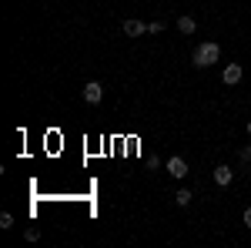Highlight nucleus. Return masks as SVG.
<instances>
[{
	"instance_id": "obj_1",
	"label": "nucleus",
	"mask_w": 251,
	"mask_h": 248,
	"mask_svg": "<svg viewBox=\"0 0 251 248\" xmlns=\"http://www.w3.org/2000/svg\"><path fill=\"white\" fill-rule=\"evenodd\" d=\"M218 57H221V47L214 44V40H204V44H198L191 54V64L198 67V71H204V67H211V64H218Z\"/></svg>"
},
{
	"instance_id": "obj_2",
	"label": "nucleus",
	"mask_w": 251,
	"mask_h": 248,
	"mask_svg": "<svg viewBox=\"0 0 251 248\" xmlns=\"http://www.w3.org/2000/svg\"><path fill=\"white\" fill-rule=\"evenodd\" d=\"M84 101H87V104H100V101H104V84H100V81H87V84H84Z\"/></svg>"
},
{
	"instance_id": "obj_3",
	"label": "nucleus",
	"mask_w": 251,
	"mask_h": 248,
	"mask_svg": "<svg viewBox=\"0 0 251 248\" xmlns=\"http://www.w3.org/2000/svg\"><path fill=\"white\" fill-rule=\"evenodd\" d=\"M168 174L177 178V181H181V178H188V161H184V158H177V154L168 158Z\"/></svg>"
},
{
	"instance_id": "obj_4",
	"label": "nucleus",
	"mask_w": 251,
	"mask_h": 248,
	"mask_svg": "<svg viewBox=\"0 0 251 248\" xmlns=\"http://www.w3.org/2000/svg\"><path fill=\"white\" fill-rule=\"evenodd\" d=\"M241 77H245V67H241V64H228L225 74H221V81H225L228 87H234V84H241Z\"/></svg>"
},
{
	"instance_id": "obj_5",
	"label": "nucleus",
	"mask_w": 251,
	"mask_h": 248,
	"mask_svg": "<svg viewBox=\"0 0 251 248\" xmlns=\"http://www.w3.org/2000/svg\"><path fill=\"white\" fill-rule=\"evenodd\" d=\"M124 34L127 37H141V34H148V24H141V20H124Z\"/></svg>"
},
{
	"instance_id": "obj_6",
	"label": "nucleus",
	"mask_w": 251,
	"mask_h": 248,
	"mask_svg": "<svg viewBox=\"0 0 251 248\" xmlns=\"http://www.w3.org/2000/svg\"><path fill=\"white\" fill-rule=\"evenodd\" d=\"M214 181L225 188V185H231V181H234V171L228 168V165H218V168H214Z\"/></svg>"
},
{
	"instance_id": "obj_7",
	"label": "nucleus",
	"mask_w": 251,
	"mask_h": 248,
	"mask_svg": "<svg viewBox=\"0 0 251 248\" xmlns=\"http://www.w3.org/2000/svg\"><path fill=\"white\" fill-rule=\"evenodd\" d=\"M177 30H181V34H194V30H198V20L188 17V14H184V17H177Z\"/></svg>"
},
{
	"instance_id": "obj_8",
	"label": "nucleus",
	"mask_w": 251,
	"mask_h": 248,
	"mask_svg": "<svg viewBox=\"0 0 251 248\" xmlns=\"http://www.w3.org/2000/svg\"><path fill=\"white\" fill-rule=\"evenodd\" d=\"M191 198H194V194H191V191H188V188H181V191H177V194H174V201H177L181 208H184V205H191Z\"/></svg>"
},
{
	"instance_id": "obj_9",
	"label": "nucleus",
	"mask_w": 251,
	"mask_h": 248,
	"mask_svg": "<svg viewBox=\"0 0 251 248\" xmlns=\"http://www.w3.org/2000/svg\"><path fill=\"white\" fill-rule=\"evenodd\" d=\"M0 228H3V231L14 228V215H10V211H3V215H0Z\"/></svg>"
},
{
	"instance_id": "obj_10",
	"label": "nucleus",
	"mask_w": 251,
	"mask_h": 248,
	"mask_svg": "<svg viewBox=\"0 0 251 248\" xmlns=\"http://www.w3.org/2000/svg\"><path fill=\"white\" fill-rule=\"evenodd\" d=\"M161 30H164V20H151L148 24V34H161Z\"/></svg>"
},
{
	"instance_id": "obj_11",
	"label": "nucleus",
	"mask_w": 251,
	"mask_h": 248,
	"mask_svg": "<svg viewBox=\"0 0 251 248\" xmlns=\"http://www.w3.org/2000/svg\"><path fill=\"white\" fill-rule=\"evenodd\" d=\"M241 161H245V165H251V144H248V148H241Z\"/></svg>"
},
{
	"instance_id": "obj_12",
	"label": "nucleus",
	"mask_w": 251,
	"mask_h": 248,
	"mask_svg": "<svg viewBox=\"0 0 251 248\" xmlns=\"http://www.w3.org/2000/svg\"><path fill=\"white\" fill-rule=\"evenodd\" d=\"M245 228H251V208H245Z\"/></svg>"
},
{
	"instance_id": "obj_13",
	"label": "nucleus",
	"mask_w": 251,
	"mask_h": 248,
	"mask_svg": "<svg viewBox=\"0 0 251 248\" xmlns=\"http://www.w3.org/2000/svg\"><path fill=\"white\" fill-rule=\"evenodd\" d=\"M248 134H251V121H248Z\"/></svg>"
}]
</instances>
